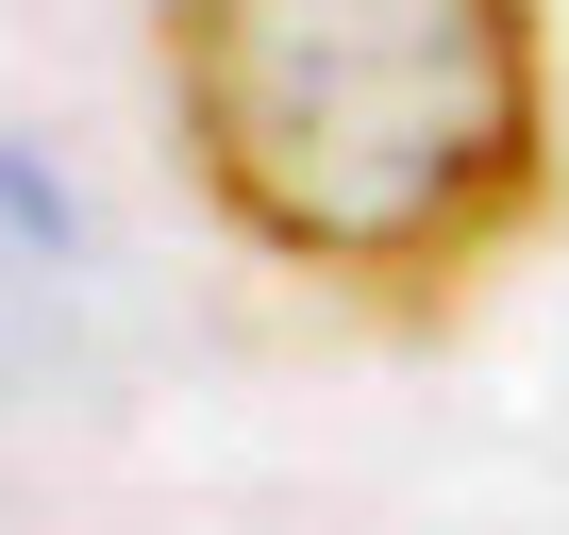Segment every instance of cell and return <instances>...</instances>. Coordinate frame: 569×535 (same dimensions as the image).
I'll list each match as a JSON object with an SVG mask.
<instances>
[{
  "label": "cell",
  "mask_w": 569,
  "mask_h": 535,
  "mask_svg": "<svg viewBox=\"0 0 569 535\" xmlns=\"http://www.w3.org/2000/svg\"><path fill=\"white\" fill-rule=\"evenodd\" d=\"M201 218L369 335H452L569 201L552 0H151Z\"/></svg>",
  "instance_id": "1"
}]
</instances>
